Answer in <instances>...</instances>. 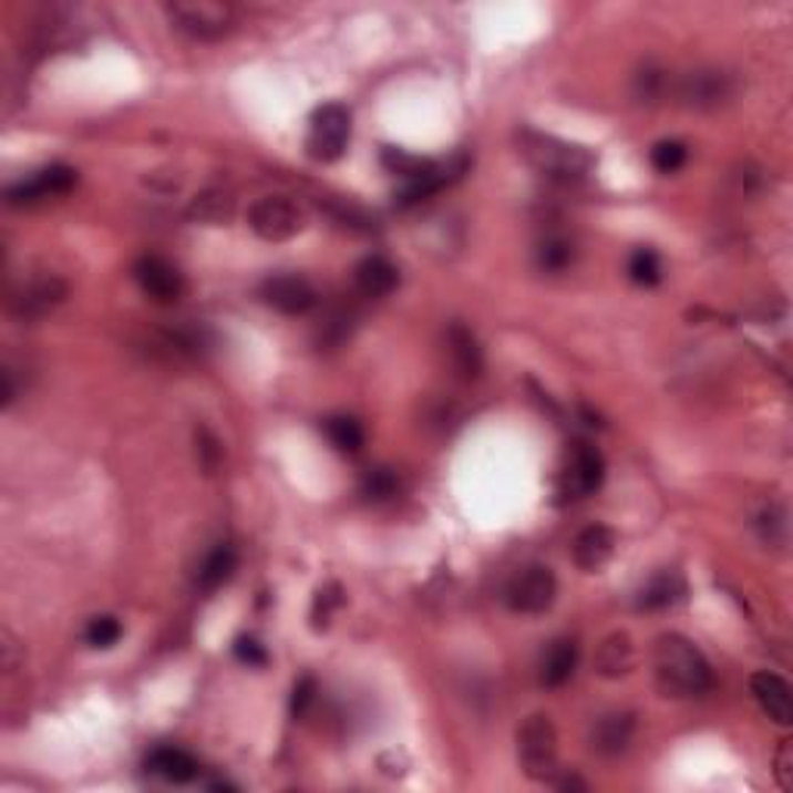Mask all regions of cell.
I'll use <instances>...</instances> for the list:
<instances>
[{"label":"cell","mask_w":793,"mask_h":793,"mask_svg":"<svg viewBox=\"0 0 793 793\" xmlns=\"http://www.w3.org/2000/svg\"><path fill=\"white\" fill-rule=\"evenodd\" d=\"M655 679L667 698H703L713 688V670L707 657L679 632L657 639Z\"/></svg>","instance_id":"cell-1"},{"label":"cell","mask_w":793,"mask_h":793,"mask_svg":"<svg viewBox=\"0 0 793 793\" xmlns=\"http://www.w3.org/2000/svg\"><path fill=\"white\" fill-rule=\"evenodd\" d=\"M521 155L534 165L539 174H546L552 181H580L593 171V155L583 146L565 143V140L549 137V134H536V131H524L518 137Z\"/></svg>","instance_id":"cell-2"},{"label":"cell","mask_w":793,"mask_h":793,"mask_svg":"<svg viewBox=\"0 0 793 793\" xmlns=\"http://www.w3.org/2000/svg\"><path fill=\"white\" fill-rule=\"evenodd\" d=\"M518 760L524 775L534 781H555L558 772V732L546 713L524 719L518 729Z\"/></svg>","instance_id":"cell-3"},{"label":"cell","mask_w":793,"mask_h":793,"mask_svg":"<svg viewBox=\"0 0 793 793\" xmlns=\"http://www.w3.org/2000/svg\"><path fill=\"white\" fill-rule=\"evenodd\" d=\"M734 93H738V84L722 69H691L686 75L676 78V84H672L676 103L694 109V112H717V109L729 106Z\"/></svg>","instance_id":"cell-4"},{"label":"cell","mask_w":793,"mask_h":793,"mask_svg":"<svg viewBox=\"0 0 793 793\" xmlns=\"http://www.w3.org/2000/svg\"><path fill=\"white\" fill-rule=\"evenodd\" d=\"M351 140V112L341 103H326L310 115L307 127V155L313 162H338Z\"/></svg>","instance_id":"cell-5"},{"label":"cell","mask_w":793,"mask_h":793,"mask_svg":"<svg viewBox=\"0 0 793 793\" xmlns=\"http://www.w3.org/2000/svg\"><path fill=\"white\" fill-rule=\"evenodd\" d=\"M174 29H181L196 41H217L233 29V7L217 0H174L168 3Z\"/></svg>","instance_id":"cell-6"},{"label":"cell","mask_w":793,"mask_h":793,"mask_svg":"<svg viewBox=\"0 0 793 793\" xmlns=\"http://www.w3.org/2000/svg\"><path fill=\"white\" fill-rule=\"evenodd\" d=\"M248 227L264 243H286L305 227V214L286 196H264L248 208Z\"/></svg>","instance_id":"cell-7"},{"label":"cell","mask_w":793,"mask_h":793,"mask_svg":"<svg viewBox=\"0 0 793 793\" xmlns=\"http://www.w3.org/2000/svg\"><path fill=\"white\" fill-rule=\"evenodd\" d=\"M555 595H558V580L552 574V567L546 565H531L524 567L521 574H515V580L508 583L505 589V601L515 614H546L555 605Z\"/></svg>","instance_id":"cell-8"},{"label":"cell","mask_w":793,"mask_h":793,"mask_svg":"<svg viewBox=\"0 0 793 793\" xmlns=\"http://www.w3.org/2000/svg\"><path fill=\"white\" fill-rule=\"evenodd\" d=\"M134 279H137L140 291L146 298H153L155 305H174V301L184 298L186 291L184 274L171 260L158 258V255H143L134 264Z\"/></svg>","instance_id":"cell-9"},{"label":"cell","mask_w":793,"mask_h":793,"mask_svg":"<svg viewBox=\"0 0 793 793\" xmlns=\"http://www.w3.org/2000/svg\"><path fill=\"white\" fill-rule=\"evenodd\" d=\"M78 184V171L69 165H50V168L38 171L29 181H19L7 189V202L16 208H25V205H38L44 198L65 196L72 186Z\"/></svg>","instance_id":"cell-10"},{"label":"cell","mask_w":793,"mask_h":793,"mask_svg":"<svg viewBox=\"0 0 793 793\" xmlns=\"http://www.w3.org/2000/svg\"><path fill=\"white\" fill-rule=\"evenodd\" d=\"M260 298H264V305L286 313V317H301V313L317 307V289L307 282L305 276L295 274L270 276L260 286Z\"/></svg>","instance_id":"cell-11"},{"label":"cell","mask_w":793,"mask_h":793,"mask_svg":"<svg viewBox=\"0 0 793 793\" xmlns=\"http://www.w3.org/2000/svg\"><path fill=\"white\" fill-rule=\"evenodd\" d=\"M605 481V459L595 450L593 443H574L570 459L565 468V493L570 500H586Z\"/></svg>","instance_id":"cell-12"},{"label":"cell","mask_w":793,"mask_h":793,"mask_svg":"<svg viewBox=\"0 0 793 793\" xmlns=\"http://www.w3.org/2000/svg\"><path fill=\"white\" fill-rule=\"evenodd\" d=\"M65 291L69 289H65V282H62L60 276H34L29 282H22V289L10 298V310H13L16 317H22V320H38V317L50 313L56 305H62Z\"/></svg>","instance_id":"cell-13"},{"label":"cell","mask_w":793,"mask_h":793,"mask_svg":"<svg viewBox=\"0 0 793 793\" xmlns=\"http://www.w3.org/2000/svg\"><path fill=\"white\" fill-rule=\"evenodd\" d=\"M443 344H446V357H450V367L456 372L459 379L472 382L484 372V351H481V341L474 336L465 322H450V329L443 332Z\"/></svg>","instance_id":"cell-14"},{"label":"cell","mask_w":793,"mask_h":793,"mask_svg":"<svg viewBox=\"0 0 793 793\" xmlns=\"http://www.w3.org/2000/svg\"><path fill=\"white\" fill-rule=\"evenodd\" d=\"M750 694L756 698L760 710L772 719L775 725H791L793 722V691L781 679L779 672H753L750 676Z\"/></svg>","instance_id":"cell-15"},{"label":"cell","mask_w":793,"mask_h":793,"mask_svg":"<svg viewBox=\"0 0 793 793\" xmlns=\"http://www.w3.org/2000/svg\"><path fill=\"white\" fill-rule=\"evenodd\" d=\"M632 734H636V717L626 713V710H614L605 717L595 719L593 732H589V748L605 760H614L626 753V748L632 744Z\"/></svg>","instance_id":"cell-16"},{"label":"cell","mask_w":793,"mask_h":793,"mask_svg":"<svg viewBox=\"0 0 793 793\" xmlns=\"http://www.w3.org/2000/svg\"><path fill=\"white\" fill-rule=\"evenodd\" d=\"M614 546H617V539L610 534V527H605V524H589V527L580 531L577 539H574V565L586 570V574L601 570V567L610 562Z\"/></svg>","instance_id":"cell-17"},{"label":"cell","mask_w":793,"mask_h":793,"mask_svg":"<svg viewBox=\"0 0 793 793\" xmlns=\"http://www.w3.org/2000/svg\"><path fill=\"white\" fill-rule=\"evenodd\" d=\"M580 663V648L574 639L552 641L549 651L539 660V682L546 688H562L574 679Z\"/></svg>","instance_id":"cell-18"},{"label":"cell","mask_w":793,"mask_h":793,"mask_svg":"<svg viewBox=\"0 0 793 793\" xmlns=\"http://www.w3.org/2000/svg\"><path fill=\"white\" fill-rule=\"evenodd\" d=\"M353 282H357L360 295H367V298H384V295H391V291L400 286V270H396L391 260L382 258V255H369V258L357 264Z\"/></svg>","instance_id":"cell-19"},{"label":"cell","mask_w":793,"mask_h":793,"mask_svg":"<svg viewBox=\"0 0 793 793\" xmlns=\"http://www.w3.org/2000/svg\"><path fill=\"white\" fill-rule=\"evenodd\" d=\"M636 667V648L626 632H610L595 651V672L601 679H624Z\"/></svg>","instance_id":"cell-20"},{"label":"cell","mask_w":793,"mask_h":793,"mask_svg":"<svg viewBox=\"0 0 793 793\" xmlns=\"http://www.w3.org/2000/svg\"><path fill=\"white\" fill-rule=\"evenodd\" d=\"M146 769L153 772L155 779L168 781V784H189L198 779V763L193 753H186L181 748H158L150 753Z\"/></svg>","instance_id":"cell-21"},{"label":"cell","mask_w":793,"mask_h":793,"mask_svg":"<svg viewBox=\"0 0 793 793\" xmlns=\"http://www.w3.org/2000/svg\"><path fill=\"white\" fill-rule=\"evenodd\" d=\"M233 570H236V549L227 546V543H220V546H214L202 558V565L196 570V586L202 593H214V589H220L233 577Z\"/></svg>","instance_id":"cell-22"},{"label":"cell","mask_w":793,"mask_h":793,"mask_svg":"<svg viewBox=\"0 0 793 793\" xmlns=\"http://www.w3.org/2000/svg\"><path fill=\"white\" fill-rule=\"evenodd\" d=\"M682 595H686V583H682V577H679L676 570H663V574H657V577H651V580L641 586L639 608L663 610L670 608V605H676Z\"/></svg>","instance_id":"cell-23"},{"label":"cell","mask_w":793,"mask_h":793,"mask_svg":"<svg viewBox=\"0 0 793 793\" xmlns=\"http://www.w3.org/2000/svg\"><path fill=\"white\" fill-rule=\"evenodd\" d=\"M233 208H236V202H233L227 189H205V193H198L193 198L189 217L198 220V224H224V220L233 217Z\"/></svg>","instance_id":"cell-24"},{"label":"cell","mask_w":793,"mask_h":793,"mask_svg":"<svg viewBox=\"0 0 793 793\" xmlns=\"http://www.w3.org/2000/svg\"><path fill=\"white\" fill-rule=\"evenodd\" d=\"M382 165L391 171V174H396V177H403V184H412V181H422L425 174H431L437 162L403 153V150H394V146H384Z\"/></svg>","instance_id":"cell-25"},{"label":"cell","mask_w":793,"mask_h":793,"mask_svg":"<svg viewBox=\"0 0 793 793\" xmlns=\"http://www.w3.org/2000/svg\"><path fill=\"white\" fill-rule=\"evenodd\" d=\"M753 527H756V534H760L765 546L781 549V546L787 543V508L781 503L763 505V508L756 512V518H753Z\"/></svg>","instance_id":"cell-26"},{"label":"cell","mask_w":793,"mask_h":793,"mask_svg":"<svg viewBox=\"0 0 793 793\" xmlns=\"http://www.w3.org/2000/svg\"><path fill=\"white\" fill-rule=\"evenodd\" d=\"M326 437L338 453H360L363 446V428L351 415H332L326 419Z\"/></svg>","instance_id":"cell-27"},{"label":"cell","mask_w":793,"mask_h":793,"mask_svg":"<svg viewBox=\"0 0 793 793\" xmlns=\"http://www.w3.org/2000/svg\"><path fill=\"white\" fill-rule=\"evenodd\" d=\"M574 260V245L567 243L565 236H546L539 248H536V264L549 274H562Z\"/></svg>","instance_id":"cell-28"},{"label":"cell","mask_w":793,"mask_h":793,"mask_svg":"<svg viewBox=\"0 0 793 793\" xmlns=\"http://www.w3.org/2000/svg\"><path fill=\"white\" fill-rule=\"evenodd\" d=\"M344 605V589L338 583H326L317 589L313 595V608H310V620H313V629H326L332 614Z\"/></svg>","instance_id":"cell-29"},{"label":"cell","mask_w":793,"mask_h":793,"mask_svg":"<svg viewBox=\"0 0 793 793\" xmlns=\"http://www.w3.org/2000/svg\"><path fill=\"white\" fill-rule=\"evenodd\" d=\"M629 279L636 286H657L663 279V267H660V258H657L651 248H639L629 255V267H626Z\"/></svg>","instance_id":"cell-30"},{"label":"cell","mask_w":793,"mask_h":793,"mask_svg":"<svg viewBox=\"0 0 793 793\" xmlns=\"http://www.w3.org/2000/svg\"><path fill=\"white\" fill-rule=\"evenodd\" d=\"M122 624H119V617H112V614H100V617H93L87 629H84V639L91 648L96 651H109V648H115L119 639H122Z\"/></svg>","instance_id":"cell-31"},{"label":"cell","mask_w":793,"mask_h":793,"mask_svg":"<svg viewBox=\"0 0 793 793\" xmlns=\"http://www.w3.org/2000/svg\"><path fill=\"white\" fill-rule=\"evenodd\" d=\"M686 143H679V140H660L655 150H651V165H655L660 174H676V171L686 165Z\"/></svg>","instance_id":"cell-32"},{"label":"cell","mask_w":793,"mask_h":793,"mask_svg":"<svg viewBox=\"0 0 793 793\" xmlns=\"http://www.w3.org/2000/svg\"><path fill=\"white\" fill-rule=\"evenodd\" d=\"M360 493L372 500V503H384V500H391L396 493V477L388 468H375V472H369L363 477V484H360Z\"/></svg>","instance_id":"cell-33"},{"label":"cell","mask_w":793,"mask_h":793,"mask_svg":"<svg viewBox=\"0 0 793 793\" xmlns=\"http://www.w3.org/2000/svg\"><path fill=\"white\" fill-rule=\"evenodd\" d=\"M667 93V75L655 69V65H645L639 75H636V100L641 103H655Z\"/></svg>","instance_id":"cell-34"},{"label":"cell","mask_w":793,"mask_h":793,"mask_svg":"<svg viewBox=\"0 0 793 793\" xmlns=\"http://www.w3.org/2000/svg\"><path fill=\"white\" fill-rule=\"evenodd\" d=\"M317 701V682H313V676H301L295 688H291V717L301 719L313 707Z\"/></svg>","instance_id":"cell-35"},{"label":"cell","mask_w":793,"mask_h":793,"mask_svg":"<svg viewBox=\"0 0 793 793\" xmlns=\"http://www.w3.org/2000/svg\"><path fill=\"white\" fill-rule=\"evenodd\" d=\"M233 655H236V660L248 663V667H264V663H267V651H264V645L255 639H248V636L236 639V645H233Z\"/></svg>","instance_id":"cell-36"},{"label":"cell","mask_w":793,"mask_h":793,"mask_svg":"<svg viewBox=\"0 0 793 793\" xmlns=\"http://www.w3.org/2000/svg\"><path fill=\"white\" fill-rule=\"evenodd\" d=\"M196 443H198V459H202V465H205L208 472H214V468H217V462H220V443L214 441L205 428L198 431Z\"/></svg>","instance_id":"cell-37"},{"label":"cell","mask_w":793,"mask_h":793,"mask_svg":"<svg viewBox=\"0 0 793 793\" xmlns=\"http://www.w3.org/2000/svg\"><path fill=\"white\" fill-rule=\"evenodd\" d=\"M779 784L784 791H791L793 787V779H791V741H781V750H779Z\"/></svg>","instance_id":"cell-38"}]
</instances>
